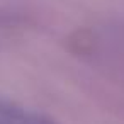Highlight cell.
Masks as SVG:
<instances>
[{"label": "cell", "instance_id": "2", "mask_svg": "<svg viewBox=\"0 0 124 124\" xmlns=\"http://www.w3.org/2000/svg\"><path fill=\"white\" fill-rule=\"evenodd\" d=\"M0 124H14V122H10V121H7V119H2V117H0Z\"/></svg>", "mask_w": 124, "mask_h": 124}, {"label": "cell", "instance_id": "1", "mask_svg": "<svg viewBox=\"0 0 124 124\" xmlns=\"http://www.w3.org/2000/svg\"><path fill=\"white\" fill-rule=\"evenodd\" d=\"M0 117L7 119L14 124H53V122L46 121L44 117L29 112L4 97H0Z\"/></svg>", "mask_w": 124, "mask_h": 124}]
</instances>
